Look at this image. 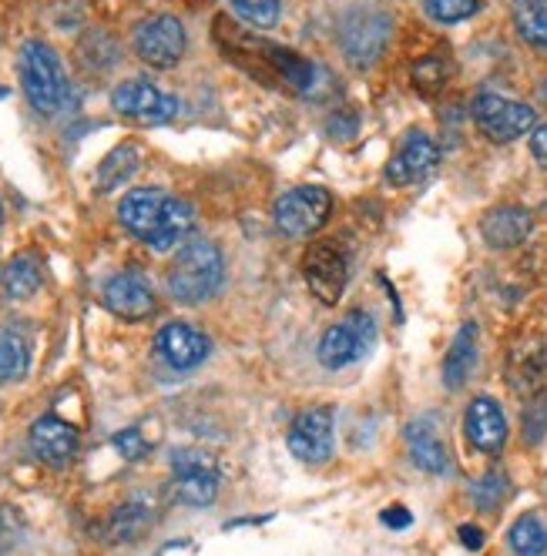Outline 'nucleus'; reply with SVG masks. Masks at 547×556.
I'll return each mask as SVG.
<instances>
[{"mask_svg":"<svg viewBox=\"0 0 547 556\" xmlns=\"http://www.w3.org/2000/svg\"><path fill=\"white\" fill-rule=\"evenodd\" d=\"M413 88L417 91H423V94H430V91H440L444 85H447V77H450V67H447V61L444 58H420L417 64H413Z\"/></svg>","mask_w":547,"mask_h":556,"instance_id":"nucleus-29","label":"nucleus"},{"mask_svg":"<svg viewBox=\"0 0 547 556\" xmlns=\"http://www.w3.org/2000/svg\"><path fill=\"white\" fill-rule=\"evenodd\" d=\"M544 432H547V395L537 392L531 395L527 413H524V435H527V443H540Z\"/></svg>","mask_w":547,"mask_h":556,"instance_id":"nucleus-32","label":"nucleus"},{"mask_svg":"<svg viewBox=\"0 0 547 556\" xmlns=\"http://www.w3.org/2000/svg\"><path fill=\"white\" fill-rule=\"evenodd\" d=\"M151 523V506L141 503V500H132L125 503L119 513L111 516V523H108V540L111 543H128L135 536H141Z\"/></svg>","mask_w":547,"mask_h":556,"instance_id":"nucleus-26","label":"nucleus"},{"mask_svg":"<svg viewBox=\"0 0 547 556\" xmlns=\"http://www.w3.org/2000/svg\"><path fill=\"white\" fill-rule=\"evenodd\" d=\"M119 218L128 235L151 252H175L188 242L195 212L182 198L162 188H135L119 202Z\"/></svg>","mask_w":547,"mask_h":556,"instance_id":"nucleus-1","label":"nucleus"},{"mask_svg":"<svg viewBox=\"0 0 547 556\" xmlns=\"http://www.w3.org/2000/svg\"><path fill=\"white\" fill-rule=\"evenodd\" d=\"M383 523H386L389 530H407V527H410V509H403V506L383 509Z\"/></svg>","mask_w":547,"mask_h":556,"instance_id":"nucleus-35","label":"nucleus"},{"mask_svg":"<svg viewBox=\"0 0 547 556\" xmlns=\"http://www.w3.org/2000/svg\"><path fill=\"white\" fill-rule=\"evenodd\" d=\"M30 450L41 463L64 469L77 453V429L58 416H41L30 426Z\"/></svg>","mask_w":547,"mask_h":556,"instance_id":"nucleus-18","label":"nucleus"},{"mask_svg":"<svg viewBox=\"0 0 547 556\" xmlns=\"http://www.w3.org/2000/svg\"><path fill=\"white\" fill-rule=\"evenodd\" d=\"M507 546L514 556H547V523L534 513L521 516L507 533Z\"/></svg>","mask_w":547,"mask_h":556,"instance_id":"nucleus-24","label":"nucleus"},{"mask_svg":"<svg viewBox=\"0 0 547 556\" xmlns=\"http://www.w3.org/2000/svg\"><path fill=\"white\" fill-rule=\"evenodd\" d=\"M302 278L323 305H339L349 282L346 252L336 242H312L302 258Z\"/></svg>","mask_w":547,"mask_h":556,"instance_id":"nucleus-8","label":"nucleus"},{"mask_svg":"<svg viewBox=\"0 0 547 556\" xmlns=\"http://www.w3.org/2000/svg\"><path fill=\"white\" fill-rule=\"evenodd\" d=\"M101 299H104V308L111 315H119V319H125V323H141L154 312V292H151V286L145 282V278L135 275V271L111 275L104 282Z\"/></svg>","mask_w":547,"mask_h":556,"instance_id":"nucleus-13","label":"nucleus"},{"mask_svg":"<svg viewBox=\"0 0 547 556\" xmlns=\"http://www.w3.org/2000/svg\"><path fill=\"white\" fill-rule=\"evenodd\" d=\"M185 27L178 17L172 14H159V17H148L145 24H138L135 30V54L148 64V67H159L169 71L185 58Z\"/></svg>","mask_w":547,"mask_h":556,"instance_id":"nucleus-10","label":"nucleus"},{"mask_svg":"<svg viewBox=\"0 0 547 556\" xmlns=\"http://www.w3.org/2000/svg\"><path fill=\"white\" fill-rule=\"evenodd\" d=\"M534 231V215L521 205H500L481 218V235L490 249H518Z\"/></svg>","mask_w":547,"mask_h":556,"instance_id":"nucleus-19","label":"nucleus"},{"mask_svg":"<svg viewBox=\"0 0 547 556\" xmlns=\"http://www.w3.org/2000/svg\"><path fill=\"white\" fill-rule=\"evenodd\" d=\"M138 172V151L135 144H119L104 162L98 165V191H114L122 181H128Z\"/></svg>","mask_w":547,"mask_h":556,"instance_id":"nucleus-25","label":"nucleus"},{"mask_svg":"<svg viewBox=\"0 0 547 556\" xmlns=\"http://www.w3.org/2000/svg\"><path fill=\"white\" fill-rule=\"evenodd\" d=\"M547 379V342L540 336L521 339L507 355V382L521 395H537Z\"/></svg>","mask_w":547,"mask_h":556,"instance_id":"nucleus-17","label":"nucleus"},{"mask_svg":"<svg viewBox=\"0 0 547 556\" xmlns=\"http://www.w3.org/2000/svg\"><path fill=\"white\" fill-rule=\"evenodd\" d=\"M11 530V513L4 509V506H0V536H4Z\"/></svg>","mask_w":547,"mask_h":556,"instance_id":"nucleus-37","label":"nucleus"},{"mask_svg":"<svg viewBox=\"0 0 547 556\" xmlns=\"http://www.w3.org/2000/svg\"><path fill=\"white\" fill-rule=\"evenodd\" d=\"M333 212V194L323 185H299L289 188L276 202V225L289 238H306L312 231H320Z\"/></svg>","mask_w":547,"mask_h":556,"instance_id":"nucleus-6","label":"nucleus"},{"mask_svg":"<svg viewBox=\"0 0 547 556\" xmlns=\"http://www.w3.org/2000/svg\"><path fill=\"white\" fill-rule=\"evenodd\" d=\"M289 453L299 463L320 466L333 456V413L326 406L306 409L289 426Z\"/></svg>","mask_w":547,"mask_h":556,"instance_id":"nucleus-12","label":"nucleus"},{"mask_svg":"<svg viewBox=\"0 0 547 556\" xmlns=\"http://www.w3.org/2000/svg\"><path fill=\"white\" fill-rule=\"evenodd\" d=\"M389 30H394V24H389L383 11L353 8L339 21V48L346 61L353 67H370L386 51Z\"/></svg>","mask_w":547,"mask_h":556,"instance_id":"nucleus-5","label":"nucleus"},{"mask_svg":"<svg viewBox=\"0 0 547 556\" xmlns=\"http://www.w3.org/2000/svg\"><path fill=\"white\" fill-rule=\"evenodd\" d=\"M471 114H474V125L481 128V135L494 144H511V141L524 138L527 131H534V125H537V114L531 104L500 98L490 91L474 98Z\"/></svg>","mask_w":547,"mask_h":556,"instance_id":"nucleus-4","label":"nucleus"},{"mask_svg":"<svg viewBox=\"0 0 547 556\" xmlns=\"http://www.w3.org/2000/svg\"><path fill=\"white\" fill-rule=\"evenodd\" d=\"M507 490H511V483H507V476H504L500 469L487 472L484 480H477V483L471 486V493H474V503H477L481 509H497V506L504 503Z\"/></svg>","mask_w":547,"mask_h":556,"instance_id":"nucleus-31","label":"nucleus"},{"mask_svg":"<svg viewBox=\"0 0 547 556\" xmlns=\"http://www.w3.org/2000/svg\"><path fill=\"white\" fill-rule=\"evenodd\" d=\"M460 540L467 549H481L484 546V533L477 527H460Z\"/></svg>","mask_w":547,"mask_h":556,"instance_id":"nucleus-36","label":"nucleus"},{"mask_svg":"<svg viewBox=\"0 0 547 556\" xmlns=\"http://www.w3.org/2000/svg\"><path fill=\"white\" fill-rule=\"evenodd\" d=\"M463 432H467V440H471L474 450H481L487 456H497L504 450V443H507L504 409L490 400V395H477V400L467 406Z\"/></svg>","mask_w":547,"mask_h":556,"instance_id":"nucleus-16","label":"nucleus"},{"mask_svg":"<svg viewBox=\"0 0 547 556\" xmlns=\"http://www.w3.org/2000/svg\"><path fill=\"white\" fill-rule=\"evenodd\" d=\"M41 282H45V271L34 252H21L4 271V292L11 299H30L37 289H41Z\"/></svg>","mask_w":547,"mask_h":556,"instance_id":"nucleus-22","label":"nucleus"},{"mask_svg":"<svg viewBox=\"0 0 547 556\" xmlns=\"http://www.w3.org/2000/svg\"><path fill=\"white\" fill-rule=\"evenodd\" d=\"M21 85L37 114H58L67 104V74L61 58L45 41H27L21 48Z\"/></svg>","mask_w":547,"mask_h":556,"instance_id":"nucleus-3","label":"nucleus"},{"mask_svg":"<svg viewBox=\"0 0 547 556\" xmlns=\"http://www.w3.org/2000/svg\"><path fill=\"white\" fill-rule=\"evenodd\" d=\"M481 11V0H426V14L440 24H460Z\"/></svg>","mask_w":547,"mask_h":556,"instance_id":"nucleus-30","label":"nucleus"},{"mask_svg":"<svg viewBox=\"0 0 547 556\" xmlns=\"http://www.w3.org/2000/svg\"><path fill=\"white\" fill-rule=\"evenodd\" d=\"M376 323L370 312H349L339 326H330L320 339V363L326 369H346L370 352Z\"/></svg>","mask_w":547,"mask_h":556,"instance_id":"nucleus-7","label":"nucleus"},{"mask_svg":"<svg viewBox=\"0 0 547 556\" xmlns=\"http://www.w3.org/2000/svg\"><path fill=\"white\" fill-rule=\"evenodd\" d=\"M514 27L531 48H547V0H514Z\"/></svg>","mask_w":547,"mask_h":556,"instance_id":"nucleus-23","label":"nucleus"},{"mask_svg":"<svg viewBox=\"0 0 547 556\" xmlns=\"http://www.w3.org/2000/svg\"><path fill=\"white\" fill-rule=\"evenodd\" d=\"M437 165H440V148H437V141L420 135V131H413V135H407V141L400 144V151L389 157L386 181L397 185V188H407V185L423 181Z\"/></svg>","mask_w":547,"mask_h":556,"instance_id":"nucleus-14","label":"nucleus"},{"mask_svg":"<svg viewBox=\"0 0 547 556\" xmlns=\"http://www.w3.org/2000/svg\"><path fill=\"white\" fill-rule=\"evenodd\" d=\"M0 222H4V205H0Z\"/></svg>","mask_w":547,"mask_h":556,"instance_id":"nucleus-38","label":"nucleus"},{"mask_svg":"<svg viewBox=\"0 0 547 556\" xmlns=\"http://www.w3.org/2000/svg\"><path fill=\"white\" fill-rule=\"evenodd\" d=\"M30 366V349L17 332L0 329V382H14L24 379Z\"/></svg>","mask_w":547,"mask_h":556,"instance_id":"nucleus-27","label":"nucleus"},{"mask_svg":"<svg viewBox=\"0 0 547 556\" xmlns=\"http://www.w3.org/2000/svg\"><path fill=\"white\" fill-rule=\"evenodd\" d=\"M407 453L417 469L430 476H447L450 472V453L440 440V432L434 429L430 419H417L407 426Z\"/></svg>","mask_w":547,"mask_h":556,"instance_id":"nucleus-20","label":"nucleus"},{"mask_svg":"<svg viewBox=\"0 0 547 556\" xmlns=\"http://www.w3.org/2000/svg\"><path fill=\"white\" fill-rule=\"evenodd\" d=\"M114 446H119V453L125 459H141L148 453V443L141 440V432L138 429H122L119 435H114Z\"/></svg>","mask_w":547,"mask_h":556,"instance_id":"nucleus-33","label":"nucleus"},{"mask_svg":"<svg viewBox=\"0 0 547 556\" xmlns=\"http://www.w3.org/2000/svg\"><path fill=\"white\" fill-rule=\"evenodd\" d=\"M477 366V323H463L460 332L453 336L447 359H444V386L447 389H463Z\"/></svg>","mask_w":547,"mask_h":556,"instance_id":"nucleus-21","label":"nucleus"},{"mask_svg":"<svg viewBox=\"0 0 547 556\" xmlns=\"http://www.w3.org/2000/svg\"><path fill=\"white\" fill-rule=\"evenodd\" d=\"M111 108L132 117V122H145V125H165L175 117L178 101L172 94H165L162 88H154L145 77H128L119 88L111 91Z\"/></svg>","mask_w":547,"mask_h":556,"instance_id":"nucleus-11","label":"nucleus"},{"mask_svg":"<svg viewBox=\"0 0 547 556\" xmlns=\"http://www.w3.org/2000/svg\"><path fill=\"white\" fill-rule=\"evenodd\" d=\"M531 154L540 168H547V125H537L531 131Z\"/></svg>","mask_w":547,"mask_h":556,"instance_id":"nucleus-34","label":"nucleus"},{"mask_svg":"<svg viewBox=\"0 0 547 556\" xmlns=\"http://www.w3.org/2000/svg\"><path fill=\"white\" fill-rule=\"evenodd\" d=\"M222 278H225L222 252L209 242V238H188L172 258L169 292L182 305H202L222 289Z\"/></svg>","mask_w":547,"mask_h":556,"instance_id":"nucleus-2","label":"nucleus"},{"mask_svg":"<svg viewBox=\"0 0 547 556\" xmlns=\"http://www.w3.org/2000/svg\"><path fill=\"white\" fill-rule=\"evenodd\" d=\"M175 472V500L185 506H212L219 493V469L215 459L202 450H175L172 453Z\"/></svg>","mask_w":547,"mask_h":556,"instance_id":"nucleus-9","label":"nucleus"},{"mask_svg":"<svg viewBox=\"0 0 547 556\" xmlns=\"http://www.w3.org/2000/svg\"><path fill=\"white\" fill-rule=\"evenodd\" d=\"M154 349H159V355L172 369L185 372V369H195L209 359L212 342L206 332H199L188 323H169V326H162L159 336H154Z\"/></svg>","mask_w":547,"mask_h":556,"instance_id":"nucleus-15","label":"nucleus"},{"mask_svg":"<svg viewBox=\"0 0 547 556\" xmlns=\"http://www.w3.org/2000/svg\"><path fill=\"white\" fill-rule=\"evenodd\" d=\"M228 4H232V11H236L239 21H246L256 30L276 27L279 11H283V0H228Z\"/></svg>","mask_w":547,"mask_h":556,"instance_id":"nucleus-28","label":"nucleus"}]
</instances>
